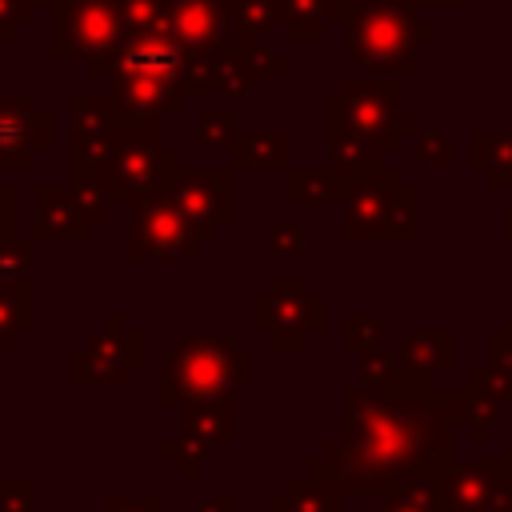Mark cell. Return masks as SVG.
I'll return each instance as SVG.
<instances>
[{
    "label": "cell",
    "instance_id": "1",
    "mask_svg": "<svg viewBox=\"0 0 512 512\" xmlns=\"http://www.w3.org/2000/svg\"><path fill=\"white\" fill-rule=\"evenodd\" d=\"M344 428L320 460L344 496H384L412 476H436L456 460L460 388L436 376L400 372L384 388L348 384L340 392Z\"/></svg>",
    "mask_w": 512,
    "mask_h": 512
},
{
    "label": "cell",
    "instance_id": "2",
    "mask_svg": "<svg viewBox=\"0 0 512 512\" xmlns=\"http://www.w3.org/2000/svg\"><path fill=\"white\" fill-rule=\"evenodd\" d=\"M344 48L364 72L408 80L420 72L416 48L436 40V24L420 20L408 0H352L344 12Z\"/></svg>",
    "mask_w": 512,
    "mask_h": 512
},
{
    "label": "cell",
    "instance_id": "3",
    "mask_svg": "<svg viewBox=\"0 0 512 512\" xmlns=\"http://www.w3.org/2000/svg\"><path fill=\"white\" fill-rule=\"evenodd\" d=\"M336 208L348 244H412L420 236V196L384 164L352 172Z\"/></svg>",
    "mask_w": 512,
    "mask_h": 512
},
{
    "label": "cell",
    "instance_id": "4",
    "mask_svg": "<svg viewBox=\"0 0 512 512\" xmlns=\"http://www.w3.org/2000/svg\"><path fill=\"white\" fill-rule=\"evenodd\" d=\"M252 384V352L220 332H184L160 376V404L180 408L188 400L236 396Z\"/></svg>",
    "mask_w": 512,
    "mask_h": 512
},
{
    "label": "cell",
    "instance_id": "5",
    "mask_svg": "<svg viewBox=\"0 0 512 512\" xmlns=\"http://www.w3.org/2000/svg\"><path fill=\"white\" fill-rule=\"evenodd\" d=\"M108 128H112V164H108L104 188H108L112 208H132V204L164 192L180 176L184 160L176 148L164 144L160 120L112 112Z\"/></svg>",
    "mask_w": 512,
    "mask_h": 512
},
{
    "label": "cell",
    "instance_id": "6",
    "mask_svg": "<svg viewBox=\"0 0 512 512\" xmlns=\"http://www.w3.org/2000/svg\"><path fill=\"white\" fill-rule=\"evenodd\" d=\"M324 124H340L372 144L380 156L400 148V136L420 132L412 112H400V84L396 76L364 72L348 76L332 96H324Z\"/></svg>",
    "mask_w": 512,
    "mask_h": 512
},
{
    "label": "cell",
    "instance_id": "7",
    "mask_svg": "<svg viewBox=\"0 0 512 512\" xmlns=\"http://www.w3.org/2000/svg\"><path fill=\"white\" fill-rule=\"evenodd\" d=\"M52 60H84L92 80H112V56L128 36L124 0H52Z\"/></svg>",
    "mask_w": 512,
    "mask_h": 512
},
{
    "label": "cell",
    "instance_id": "8",
    "mask_svg": "<svg viewBox=\"0 0 512 512\" xmlns=\"http://www.w3.org/2000/svg\"><path fill=\"white\" fill-rule=\"evenodd\" d=\"M252 332H260L276 352H304L312 336L328 328V300L312 292L304 276H272L260 296H252Z\"/></svg>",
    "mask_w": 512,
    "mask_h": 512
},
{
    "label": "cell",
    "instance_id": "9",
    "mask_svg": "<svg viewBox=\"0 0 512 512\" xmlns=\"http://www.w3.org/2000/svg\"><path fill=\"white\" fill-rule=\"evenodd\" d=\"M144 368V332L128 328L124 312H112L104 328H96L72 356H68V384L72 388H124L128 372Z\"/></svg>",
    "mask_w": 512,
    "mask_h": 512
},
{
    "label": "cell",
    "instance_id": "10",
    "mask_svg": "<svg viewBox=\"0 0 512 512\" xmlns=\"http://www.w3.org/2000/svg\"><path fill=\"white\" fill-rule=\"evenodd\" d=\"M204 240L188 224V216L168 200V188L132 204V224L124 232L128 260H196Z\"/></svg>",
    "mask_w": 512,
    "mask_h": 512
},
{
    "label": "cell",
    "instance_id": "11",
    "mask_svg": "<svg viewBox=\"0 0 512 512\" xmlns=\"http://www.w3.org/2000/svg\"><path fill=\"white\" fill-rule=\"evenodd\" d=\"M168 200L188 216L196 236L212 244L220 224L236 220V168H180L168 184Z\"/></svg>",
    "mask_w": 512,
    "mask_h": 512
},
{
    "label": "cell",
    "instance_id": "12",
    "mask_svg": "<svg viewBox=\"0 0 512 512\" xmlns=\"http://www.w3.org/2000/svg\"><path fill=\"white\" fill-rule=\"evenodd\" d=\"M440 512H508L512 508V464L496 460H452L436 472Z\"/></svg>",
    "mask_w": 512,
    "mask_h": 512
},
{
    "label": "cell",
    "instance_id": "13",
    "mask_svg": "<svg viewBox=\"0 0 512 512\" xmlns=\"http://www.w3.org/2000/svg\"><path fill=\"white\" fill-rule=\"evenodd\" d=\"M56 148V120L40 112L32 92L0 96V172H32Z\"/></svg>",
    "mask_w": 512,
    "mask_h": 512
},
{
    "label": "cell",
    "instance_id": "14",
    "mask_svg": "<svg viewBox=\"0 0 512 512\" xmlns=\"http://www.w3.org/2000/svg\"><path fill=\"white\" fill-rule=\"evenodd\" d=\"M184 68H188V48L168 32H128L112 56V72H136L172 84L184 80Z\"/></svg>",
    "mask_w": 512,
    "mask_h": 512
},
{
    "label": "cell",
    "instance_id": "15",
    "mask_svg": "<svg viewBox=\"0 0 512 512\" xmlns=\"http://www.w3.org/2000/svg\"><path fill=\"white\" fill-rule=\"evenodd\" d=\"M32 208H36V224H32V240L48 244V240H76L88 244L92 236V220L80 208L72 184H40L32 188Z\"/></svg>",
    "mask_w": 512,
    "mask_h": 512
},
{
    "label": "cell",
    "instance_id": "16",
    "mask_svg": "<svg viewBox=\"0 0 512 512\" xmlns=\"http://www.w3.org/2000/svg\"><path fill=\"white\" fill-rule=\"evenodd\" d=\"M112 112L120 116H152V120H168L184 108V92L172 80H156V76H136V72H112Z\"/></svg>",
    "mask_w": 512,
    "mask_h": 512
},
{
    "label": "cell",
    "instance_id": "17",
    "mask_svg": "<svg viewBox=\"0 0 512 512\" xmlns=\"http://www.w3.org/2000/svg\"><path fill=\"white\" fill-rule=\"evenodd\" d=\"M268 512H344V488L324 468V460L312 456L304 472L288 480L284 492L268 496Z\"/></svg>",
    "mask_w": 512,
    "mask_h": 512
},
{
    "label": "cell",
    "instance_id": "18",
    "mask_svg": "<svg viewBox=\"0 0 512 512\" xmlns=\"http://www.w3.org/2000/svg\"><path fill=\"white\" fill-rule=\"evenodd\" d=\"M232 168L236 172H288L292 168V136L280 128H248L232 136Z\"/></svg>",
    "mask_w": 512,
    "mask_h": 512
},
{
    "label": "cell",
    "instance_id": "19",
    "mask_svg": "<svg viewBox=\"0 0 512 512\" xmlns=\"http://www.w3.org/2000/svg\"><path fill=\"white\" fill-rule=\"evenodd\" d=\"M400 368L416 372V376H444L448 368H456V336L440 332V328H408L400 336Z\"/></svg>",
    "mask_w": 512,
    "mask_h": 512
},
{
    "label": "cell",
    "instance_id": "20",
    "mask_svg": "<svg viewBox=\"0 0 512 512\" xmlns=\"http://www.w3.org/2000/svg\"><path fill=\"white\" fill-rule=\"evenodd\" d=\"M176 428L200 436L204 444H236V396H208L188 400L176 408Z\"/></svg>",
    "mask_w": 512,
    "mask_h": 512
},
{
    "label": "cell",
    "instance_id": "21",
    "mask_svg": "<svg viewBox=\"0 0 512 512\" xmlns=\"http://www.w3.org/2000/svg\"><path fill=\"white\" fill-rule=\"evenodd\" d=\"M280 20L296 44H320L336 20H344L348 0H276Z\"/></svg>",
    "mask_w": 512,
    "mask_h": 512
},
{
    "label": "cell",
    "instance_id": "22",
    "mask_svg": "<svg viewBox=\"0 0 512 512\" xmlns=\"http://www.w3.org/2000/svg\"><path fill=\"white\" fill-rule=\"evenodd\" d=\"M36 332V280H0V352Z\"/></svg>",
    "mask_w": 512,
    "mask_h": 512
},
{
    "label": "cell",
    "instance_id": "23",
    "mask_svg": "<svg viewBox=\"0 0 512 512\" xmlns=\"http://www.w3.org/2000/svg\"><path fill=\"white\" fill-rule=\"evenodd\" d=\"M348 176L344 168H288V204L296 208H328V204H340L344 200V188H348Z\"/></svg>",
    "mask_w": 512,
    "mask_h": 512
},
{
    "label": "cell",
    "instance_id": "24",
    "mask_svg": "<svg viewBox=\"0 0 512 512\" xmlns=\"http://www.w3.org/2000/svg\"><path fill=\"white\" fill-rule=\"evenodd\" d=\"M468 164L488 176L492 188H512V132L508 128H476L468 136Z\"/></svg>",
    "mask_w": 512,
    "mask_h": 512
},
{
    "label": "cell",
    "instance_id": "25",
    "mask_svg": "<svg viewBox=\"0 0 512 512\" xmlns=\"http://www.w3.org/2000/svg\"><path fill=\"white\" fill-rule=\"evenodd\" d=\"M504 408L508 404L496 392H488V388H476V384H464L460 388V424L468 428V436L476 444H488L492 440V432L504 424Z\"/></svg>",
    "mask_w": 512,
    "mask_h": 512
},
{
    "label": "cell",
    "instance_id": "26",
    "mask_svg": "<svg viewBox=\"0 0 512 512\" xmlns=\"http://www.w3.org/2000/svg\"><path fill=\"white\" fill-rule=\"evenodd\" d=\"M284 24L276 0H232V20H228V40H268V32Z\"/></svg>",
    "mask_w": 512,
    "mask_h": 512
},
{
    "label": "cell",
    "instance_id": "27",
    "mask_svg": "<svg viewBox=\"0 0 512 512\" xmlns=\"http://www.w3.org/2000/svg\"><path fill=\"white\" fill-rule=\"evenodd\" d=\"M324 156L332 168H344V172H360V168L380 164V152L340 124H324Z\"/></svg>",
    "mask_w": 512,
    "mask_h": 512
},
{
    "label": "cell",
    "instance_id": "28",
    "mask_svg": "<svg viewBox=\"0 0 512 512\" xmlns=\"http://www.w3.org/2000/svg\"><path fill=\"white\" fill-rule=\"evenodd\" d=\"M112 120V104L108 96H96V92H76L68 100V144L76 140H92L108 128Z\"/></svg>",
    "mask_w": 512,
    "mask_h": 512
},
{
    "label": "cell",
    "instance_id": "29",
    "mask_svg": "<svg viewBox=\"0 0 512 512\" xmlns=\"http://www.w3.org/2000/svg\"><path fill=\"white\" fill-rule=\"evenodd\" d=\"M376 512H440L436 476H412V480L388 488L380 496V508Z\"/></svg>",
    "mask_w": 512,
    "mask_h": 512
},
{
    "label": "cell",
    "instance_id": "30",
    "mask_svg": "<svg viewBox=\"0 0 512 512\" xmlns=\"http://www.w3.org/2000/svg\"><path fill=\"white\" fill-rule=\"evenodd\" d=\"M160 456L168 460V464H176V472L184 476V480H192L208 460H212V444H204L200 436H192V432H172L164 444H160Z\"/></svg>",
    "mask_w": 512,
    "mask_h": 512
},
{
    "label": "cell",
    "instance_id": "31",
    "mask_svg": "<svg viewBox=\"0 0 512 512\" xmlns=\"http://www.w3.org/2000/svg\"><path fill=\"white\" fill-rule=\"evenodd\" d=\"M380 336H384V324H380L376 312H344V316H340V344H344L348 352L360 356V352L376 348Z\"/></svg>",
    "mask_w": 512,
    "mask_h": 512
},
{
    "label": "cell",
    "instance_id": "32",
    "mask_svg": "<svg viewBox=\"0 0 512 512\" xmlns=\"http://www.w3.org/2000/svg\"><path fill=\"white\" fill-rule=\"evenodd\" d=\"M0 280H36V240L0 236Z\"/></svg>",
    "mask_w": 512,
    "mask_h": 512
},
{
    "label": "cell",
    "instance_id": "33",
    "mask_svg": "<svg viewBox=\"0 0 512 512\" xmlns=\"http://www.w3.org/2000/svg\"><path fill=\"white\" fill-rule=\"evenodd\" d=\"M240 128H236V116L232 112H204L200 120H196V128H192V136H196V144L204 148V152H224V148H232V136H236Z\"/></svg>",
    "mask_w": 512,
    "mask_h": 512
},
{
    "label": "cell",
    "instance_id": "34",
    "mask_svg": "<svg viewBox=\"0 0 512 512\" xmlns=\"http://www.w3.org/2000/svg\"><path fill=\"white\" fill-rule=\"evenodd\" d=\"M308 248V232L296 220H272L268 224V256L272 260H300Z\"/></svg>",
    "mask_w": 512,
    "mask_h": 512
},
{
    "label": "cell",
    "instance_id": "35",
    "mask_svg": "<svg viewBox=\"0 0 512 512\" xmlns=\"http://www.w3.org/2000/svg\"><path fill=\"white\" fill-rule=\"evenodd\" d=\"M400 372H404V368H400V356L388 352L384 344L360 352V384H368V388H384V384H392Z\"/></svg>",
    "mask_w": 512,
    "mask_h": 512
},
{
    "label": "cell",
    "instance_id": "36",
    "mask_svg": "<svg viewBox=\"0 0 512 512\" xmlns=\"http://www.w3.org/2000/svg\"><path fill=\"white\" fill-rule=\"evenodd\" d=\"M416 164H428V168L448 172V168L456 164V148H452V140H448L444 132H428V128H420V132H416Z\"/></svg>",
    "mask_w": 512,
    "mask_h": 512
},
{
    "label": "cell",
    "instance_id": "37",
    "mask_svg": "<svg viewBox=\"0 0 512 512\" xmlns=\"http://www.w3.org/2000/svg\"><path fill=\"white\" fill-rule=\"evenodd\" d=\"M0 512H36V480L0 476Z\"/></svg>",
    "mask_w": 512,
    "mask_h": 512
},
{
    "label": "cell",
    "instance_id": "38",
    "mask_svg": "<svg viewBox=\"0 0 512 512\" xmlns=\"http://www.w3.org/2000/svg\"><path fill=\"white\" fill-rule=\"evenodd\" d=\"M468 384H476V388H488V392H496L508 408H512V372L508 368H496V364H484V368H472L468 372Z\"/></svg>",
    "mask_w": 512,
    "mask_h": 512
},
{
    "label": "cell",
    "instance_id": "39",
    "mask_svg": "<svg viewBox=\"0 0 512 512\" xmlns=\"http://www.w3.org/2000/svg\"><path fill=\"white\" fill-rule=\"evenodd\" d=\"M100 512H168V508H164L160 496H136V500H128V496H108Z\"/></svg>",
    "mask_w": 512,
    "mask_h": 512
},
{
    "label": "cell",
    "instance_id": "40",
    "mask_svg": "<svg viewBox=\"0 0 512 512\" xmlns=\"http://www.w3.org/2000/svg\"><path fill=\"white\" fill-rule=\"evenodd\" d=\"M24 24H28L24 20V8L16 0H0V44H12Z\"/></svg>",
    "mask_w": 512,
    "mask_h": 512
},
{
    "label": "cell",
    "instance_id": "41",
    "mask_svg": "<svg viewBox=\"0 0 512 512\" xmlns=\"http://www.w3.org/2000/svg\"><path fill=\"white\" fill-rule=\"evenodd\" d=\"M488 364H496V368H508L512 372V328L504 324V328H496L492 336H488Z\"/></svg>",
    "mask_w": 512,
    "mask_h": 512
},
{
    "label": "cell",
    "instance_id": "42",
    "mask_svg": "<svg viewBox=\"0 0 512 512\" xmlns=\"http://www.w3.org/2000/svg\"><path fill=\"white\" fill-rule=\"evenodd\" d=\"M0 236H16V188L0 184Z\"/></svg>",
    "mask_w": 512,
    "mask_h": 512
},
{
    "label": "cell",
    "instance_id": "43",
    "mask_svg": "<svg viewBox=\"0 0 512 512\" xmlns=\"http://www.w3.org/2000/svg\"><path fill=\"white\" fill-rule=\"evenodd\" d=\"M192 512H236V496H232V492H208V496H196Z\"/></svg>",
    "mask_w": 512,
    "mask_h": 512
},
{
    "label": "cell",
    "instance_id": "44",
    "mask_svg": "<svg viewBox=\"0 0 512 512\" xmlns=\"http://www.w3.org/2000/svg\"><path fill=\"white\" fill-rule=\"evenodd\" d=\"M16 4L24 8V20H28V24H32L40 12H48V8H52V0H16Z\"/></svg>",
    "mask_w": 512,
    "mask_h": 512
},
{
    "label": "cell",
    "instance_id": "45",
    "mask_svg": "<svg viewBox=\"0 0 512 512\" xmlns=\"http://www.w3.org/2000/svg\"><path fill=\"white\" fill-rule=\"evenodd\" d=\"M412 8H464L468 0H408Z\"/></svg>",
    "mask_w": 512,
    "mask_h": 512
},
{
    "label": "cell",
    "instance_id": "46",
    "mask_svg": "<svg viewBox=\"0 0 512 512\" xmlns=\"http://www.w3.org/2000/svg\"><path fill=\"white\" fill-rule=\"evenodd\" d=\"M504 240H512V204L504 208Z\"/></svg>",
    "mask_w": 512,
    "mask_h": 512
},
{
    "label": "cell",
    "instance_id": "47",
    "mask_svg": "<svg viewBox=\"0 0 512 512\" xmlns=\"http://www.w3.org/2000/svg\"><path fill=\"white\" fill-rule=\"evenodd\" d=\"M504 460H508V464H512V440H508V448H504Z\"/></svg>",
    "mask_w": 512,
    "mask_h": 512
},
{
    "label": "cell",
    "instance_id": "48",
    "mask_svg": "<svg viewBox=\"0 0 512 512\" xmlns=\"http://www.w3.org/2000/svg\"><path fill=\"white\" fill-rule=\"evenodd\" d=\"M504 324H508V328H512V312H508V316H504Z\"/></svg>",
    "mask_w": 512,
    "mask_h": 512
},
{
    "label": "cell",
    "instance_id": "49",
    "mask_svg": "<svg viewBox=\"0 0 512 512\" xmlns=\"http://www.w3.org/2000/svg\"><path fill=\"white\" fill-rule=\"evenodd\" d=\"M508 512H512V508H508Z\"/></svg>",
    "mask_w": 512,
    "mask_h": 512
}]
</instances>
